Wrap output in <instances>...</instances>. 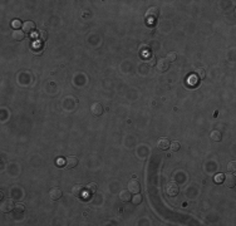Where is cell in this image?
Listing matches in <instances>:
<instances>
[{"label": "cell", "instance_id": "8fae6325", "mask_svg": "<svg viewBox=\"0 0 236 226\" xmlns=\"http://www.w3.org/2000/svg\"><path fill=\"white\" fill-rule=\"evenodd\" d=\"M77 165H78V158L74 157V156H69L65 160V166L68 168H74Z\"/></svg>", "mask_w": 236, "mask_h": 226}, {"label": "cell", "instance_id": "277c9868", "mask_svg": "<svg viewBox=\"0 0 236 226\" xmlns=\"http://www.w3.org/2000/svg\"><path fill=\"white\" fill-rule=\"evenodd\" d=\"M158 15H159V9L157 6H151L149 9L146 11V18L148 20H155Z\"/></svg>", "mask_w": 236, "mask_h": 226}, {"label": "cell", "instance_id": "5bb4252c", "mask_svg": "<svg viewBox=\"0 0 236 226\" xmlns=\"http://www.w3.org/2000/svg\"><path fill=\"white\" fill-rule=\"evenodd\" d=\"M72 193L75 196V197H78V196H82L83 193H84V187L80 186V185H75V186H73V188H72Z\"/></svg>", "mask_w": 236, "mask_h": 226}, {"label": "cell", "instance_id": "52a82bcc", "mask_svg": "<svg viewBox=\"0 0 236 226\" xmlns=\"http://www.w3.org/2000/svg\"><path fill=\"white\" fill-rule=\"evenodd\" d=\"M90 112H92L93 116H101L102 113H103V107H102V104L98 103V102L92 103V105H90Z\"/></svg>", "mask_w": 236, "mask_h": 226}, {"label": "cell", "instance_id": "9a60e30c", "mask_svg": "<svg viewBox=\"0 0 236 226\" xmlns=\"http://www.w3.org/2000/svg\"><path fill=\"white\" fill-rule=\"evenodd\" d=\"M210 136H211V140L215 141V142L221 141V138H222V134H221V132H220V131H212Z\"/></svg>", "mask_w": 236, "mask_h": 226}, {"label": "cell", "instance_id": "2e32d148", "mask_svg": "<svg viewBox=\"0 0 236 226\" xmlns=\"http://www.w3.org/2000/svg\"><path fill=\"white\" fill-rule=\"evenodd\" d=\"M195 75L197 78H200V79H205L206 78V72H205V69L203 68H197V69L195 71Z\"/></svg>", "mask_w": 236, "mask_h": 226}, {"label": "cell", "instance_id": "8992f818", "mask_svg": "<svg viewBox=\"0 0 236 226\" xmlns=\"http://www.w3.org/2000/svg\"><path fill=\"white\" fill-rule=\"evenodd\" d=\"M156 67H157V69L159 72H166L167 69H168V67H170V62L166 58L158 59V62L156 63Z\"/></svg>", "mask_w": 236, "mask_h": 226}, {"label": "cell", "instance_id": "e0dca14e", "mask_svg": "<svg viewBox=\"0 0 236 226\" xmlns=\"http://www.w3.org/2000/svg\"><path fill=\"white\" fill-rule=\"evenodd\" d=\"M86 190L88 191V193H94V192L97 191V185H96L94 182L88 184V185H87V187H86Z\"/></svg>", "mask_w": 236, "mask_h": 226}, {"label": "cell", "instance_id": "603a6c76", "mask_svg": "<svg viewBox=\"0 0 236 226\" xmlns=\"http://www.w3.org/2000/svg\"><path fill=\"white\" fill-rule=\"evenodd\" d=\"M187 82L190 83V84H191V86H195L196 84V83L197 82H199V78H197L196 77V75L194 74V75H191V77H188V79H187Z\"/></svg>", "mask_w": 236, "mask_h": 226}, {"label": "cell", "instance_id": "ffe728a7", "mask_svg": "<svg viewBox=\"0 0 236 226\" xmlns=\"http://www.w3.org/2000/svg\"><path fill=\"white\" fill-rule=\"evenodd\" d=\"M227 170H229L230 173H235L236 172V162L235 161H231L227 165Z\"/></svg>", "mask_w": 236, "mask_h": 226}, {"label": "cell", "instance_id": "5b68a950", "mask_svg": "<svg viewBox=\"0 0 236 226\" xmlns=\"http://www.w3.org/2000/svg\"><path fill=\"white\" fill-rule=\"evenodd\" d=\"M166 192L168 196H176L178 193V185L175 182H170L166 186Z\"/></svg>", "mask_w": 236, "mask_h": 226}, {"label": "cell", "instance_id": "7a4b0ae2", "mask_svg": "<svg viewBox=\"0 0 236 226\" xmlns=\"http://www.w3.org/2000/svg\"><path fill=\"white\" fill-rule=\"evenodd\" d=\"M128 191L131 193H138L141 191V187H140V182L136 178H132L131 181L128 182Z\"/></svg>", "mask_w": 236, "mask_h": 226}, {"label": "cell", "instance_id": "44dd1931", "mask_svg": "<svg viewBox=\"0 0 236 226\" xmlns=\"http://www.w3.org/2000/svg\"><path fill=\"white\" fill-rule=\"evenodd\" d=\"M132 201H133V203H136V205H138V203H141V202H142V195H141L140 192H138V193H136V195L133 196Z\"/></svg>", "mask_w": 236, "mask_h": 226}, {"label": "cell", "instance_id": "d6986e66", "mask_svg": "<svg viewBox=\"0 0 236 226\" xmlns=\"http://www.w3.org/2000/svg\"><path fill=\"white\" fill-rule=\"evenodd\" d=\"M170 147H171V149L173 151V152H176V151H178V149H180L181 145L178 143V141H173V142H171V143H170Z\"/></svg>", "mask_w": 236, "mask_h": 226}, {"label": "cell", "instance_id": "7c38bea8", "mask_svg": "<svg viewBox=\"0 0 236 226\" xmlns=\"http://www.w3.org/2000/svg\"><path fill=\"white\" fill-rule=\"evenodd\" d=\"M119 199L121 201H123V202H128V201H131L132 197H131V192H129L128 190H122L119 192Z\"/></svg>", "mask_w": 236, "mask_h": 226}, {"label": "cell", "instance_id": "cb8c5ba5", "mask_svg": "<svg viewBox=\"0 0 236 226\" xmlns=\"http://www.w3.org/2000/svg\"><path fill=\"white\" fill-rule=\"evenodd\" d=\"M14 210L17 211V212H23V211L25 210V206L23 205V203H15V207H14Z\"/></svg>", "mask_w": 236, "mask_h": 226}, {"label": "cell", "instance_id": "6da1fadb", "mask_svg": "<svg viewBox=\"0 0 236 226\" xmlns=\"http://www.w3.org/2000/svg\"><path fill=\"white\" fill-rule=\"evenodd\" d=\"M222 182H224V185L226 187L232 188L236 185V177L232 175V173H227V175L224 176V181H222Z\"/></svg>", "mask_w": 236, "mask_h": 226}, {"label": "cell", "instance_id": "484cf974", "mask_svg": "<svg viewBox=\"0 0 236 226\" xmlns=\"http://www.w3.org/2000/svg\"><path fill=\"white\" fill-rule=\"evenodd\" d=\"M215 181L217 184H221L224 181V175H222V173H217V175L215 176Z\"/></svg>", "mask_w": 236, "mask_h": 226}, {"label": "cell", "instance_id": "30bf717a", "mask_svg": "<svg viewBox=\"0 0 236 226\" xmlns=\"http://www.w3.org/2000/svg\"><path fill=\"white\" fill-rule=\"evenodd\" d=\"M23 32L24 33H32L33 30L35 29V24L33 21H30V20H28V21H25V23H23Z\"/></svg>", "mask_w": 236, "mask_h": 226}, {"label": "cell", "instance_id": "7402d4cb", "mask_svg": "<svg viewBox=\"0 0 236 226\" xmlns=\"http://www.w3.org/2000/svg\"><path fill=\"white\" fill-rule=\"evenodd\" d=\"M146 63H147L149 67H155V65H156V63H157V60H156V58H155L153 55H151L149 58H147V59H146Z\"/></svg>", "mask_w": 236, "mask_h": 226}, {"label": "cell", "instance_id": "d4e9b609", "mask_svg": "<svg viewBox=\"0 0 236 226\" xmlns=\"http://www.w3.org/2000/svg\"><path fill=\"white\" fill-rule=\"evenodd\" d=\"M47 38H48V33L45 32V30H40L39 32V39L40 40H47Z\"/></svg>", "mask_w": 236, "mask_h": 226}, {"label": "cell", "instance_id": "ba28073f", "mask_svg": "<svg viewBox=\"0 0 236 226\" xmlns=\"http://www.w3.org/2000/svg\"><path fill=\"white\" fill-rule=\"evenodd\" d=\"M62 190H60L59 187H53L50 188V191H49V196H50V199L52 200H59L60 197H62Z\"/></svg>", "mask_w": 236, "mask_h": 226}, {"label": "cell", "instance_id": "9c48e42d", "mask_svg": "<svg viewBox=\"0 0 236 226\" xmlns=\"http://www.w3.org/2000/svg\"><path fill=\"white\" fill-rule=\"evenodd\" d=\"M170 141H168V138H166V137H162V138H158V141H157V147L159 148V149H167L168 148V146H170Z\"/></svg>", "mask_w": 236, "mask_h": 226}, {"label": "cell", "instance_id": "83f0119b", "mask_svg": "<svg viewBox=\"0 0 236 226\" xmlns=\"http://www.w3.org/2000/svg\"><path fill=\"white\" fill-rule=\"evenodd\" d=\"M57 165L62 166V165H63V160H57Z\"/></svg>", "mask_w": 236, "mask_h": 226}, {"label": "cell", "instance_id": "4fadbf2b", "mask_svg": "<svg viewBox=\"0 0 236 226\" xmlns=\"http://www.w3.org/2000/svg\"><path fill=\"white\" fill-rule=\"evenodd\" d=\"M11 36H13V39L14 40H23L24 39V36H25V33L23 32V30H19V29H17V30H14V32L11 33Z\"/></svg>", "mask_w": 236, "mask_h": 226}, {"label": "cell", "instance_id": "4316f807", "mask_svg": "<svg viewBox=\"0 0 236 226\" xmlns=\"http://www.w3.org/2000/svg\"><path fill=\"white\" fill-rule=\"evenodd\" d=\"M13 27L15 28V30H17V29H19L20 27H23V24H21L20 20H13Z\"/></svg>", "mask_w": 236, "mask_h": 226}, {"label": "cell", "instance_id": "3957f363", "mask_svg": "<svg viewBox=\"0 0 236 226\" xmlns=\"http://www.w3.org/2000/svg\"><path fill=\"white\" fill-rule=\"evenodd\" d=\"M0 207H2L3 212H9V211H11L15 207V203H14V201L11 199H6V200H4L2 202V206H0Z\"/></svg>", "mask_w": 236, "mask_h": 226}, {"label": "cell", "instance_id": "ac0fdd59", "mask_svg": "<svg viewBox=\"0 0 236 226\" xmlns=\"http://www.w3.org/2000/svg\"><path fill=\"white\" fill-rule=\"evenodd\" d=\"M166 59L168 60V62L171 63V62H175V60L177 59V54L175 52H170L168 54H167V57H166Z\"/></svg>", "mask_w": 236, "mask_h": 226}]
</instances>
